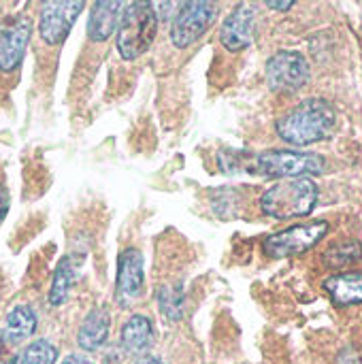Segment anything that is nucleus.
<instances>
[{
    "mask_svg": "<svg viewBox=\"0 0 362 364\" xmlns=\"http://www.w3.org/2000/svg\"><path fill=\"white\" fill-rule=\"evenodd\" d=\"M337 126V109L326 98H305L275 124L277 136L290 145L305 147L326 141Z\"/></svg>",
    "mask_w": 362,
    "mask_h": 364,
    "instance_id": "nucleus-1",
    "label": "nucleus"
},
{
    "mask_svg": "<svg viewBox=\"0 0 362 364\" xmlns=\"http://www.w3.org/2000/svg\"><path fill=\"white\" fill-rule=\"evenodd\" d=\"M320 198L318 183L312 177H292L273 183L260 196V209L273 220H292L309 215Z\"/></svg>",
    "mask_w": 362,
    "mask_h": 364,
    "instance_id": "nucleus-2",
    "label": "nucleus"
},
{
    "mask_svg": "<svg viewBox=\"0 0 362 364\" xmlns=\"http://www.w3.org/2000/svg\"><path fill=\"white\" fill-rule=\"evenodd\" d=\"M158 32V15L154 2H130L117 26V51L124 60L143 55Z\"/></svg>",
    "mask_w": 362,
    "mask_h": 364,
    "instance_id": "nucleus-3",
    "label": "nucleus"
},
{
    "mask_svg": "<svg viewBox=\"0 0 362 364\" xmlns=\"http://www.w3.org/2000/svg\"><path fill=\"white\" fill-rule=\"evenodd\" d=\"M326 171V160L314 151H292V149H267L262 154H252L250 173L265 177H312Z\"/></svg>",
    "mask_w": 362,
    "mask_h": 364,
    "instance_id": "nucleus-4",
    "label": "nucleus"
},
{
    "mask_svg": "<svg viewBox=\"0 0 362 364\" xmlns=\"http://www.w3.org/2000/svg\"><path fill=\"white\" fill-rule=\"evenodd\" d=\"M331 230V224L326 220H314L307 224H297L286 230H280L275 235H269L262 241V250L271 258H290L301 256L316 247Z\"/></svg>",
    "mask_w": 362,
    "mask_h": 364,
    "instance_id": "nucleus-5",
    "label": "nucleus"
},
{
    "mask_svg": "<svg viewBox=\"0 0 362 364\" xmlns=\"http://www.w3.org/2000/svg\"><path fill=\"white\" fill-rule=\"evenodd\" d=\"M267 81L269 87L282 94L299 92L309 81V64L303 53L282 49L273 53L267 62Z\"/></svg>",
    "mask_w": 362,
    "mask_h": 364,
    "instance_id": "nucleus-6",
    "label": "nucleus"
},
{
    "mask_svg": "<svg viewBox=\"0 0 362 364\" xmlns=\"http://www.w3.org/2000/svg\"><path fill=\"white\" fill-rule=\"evenodd\" d=\"M218 9L213 2H181L171 23V41L175 47H190L215 21Z\"/></svg>",
    "mask_w": 362,
    "mask_h": 364,
    "instance_id": "nucleus-7",
    "label": "nucleus"
},
{
    "mask_svg": "<svg viewBox=\"0 0 362 364\" xmlns=\"http://www.w3.org/2000/svg\"><path fill=\"white\" fill-rule=\"evenodd\" d=\"M83 2H43L41 6V21L38 32L47 45H62L68 36L73 23L77 21L79 13L83 11Z\"/></svg>",
    "mask_w": 362,
    "mask_h": 364,
    "instance_id": "nucleus-8",
    "label": "nucleus"
},
{
    "mask_svg": "<svg viewBox=\"0 0 362 364\" xmlns=\"http://www.w3.org/2000/svg\"><path fill=\"white\" fill-rule=\"evenodd\" d=\"M32 36V23L26 17H9L0 23V70L13 73Z\"/></svg>",
    "mask_w": 362,
    "mask_h": 364,
    "instance_id": "nucleus-9",
    "label": "nucleus"
},
{
    "mask_svg": "<svg viewBox=\"0 0 362 364\" xmlns=\"http://www.w3.org/2000/svg\"><path fill=\"white\" fill-rule=\"evenodd\" d=\"M256 30V13L250 4H239L220 30V41L228 51H241L252 45Z\"/></svg>",
    "mask_w": 362,
    "mask_h": 364,
    "instance_id": "nucleus-10",
    "label": "nucleus"
},
{
    "mask_svg": "<svg viewBox=\"0 0 362 364\" xmlns=\"http://www.w3.org/2000/svg\"><path fill=\"white\" fill-rule=\"evenodd\" d=\"M143 256L139 250L128 247L117 260V301L119 305H130L143 288Z\"/></svg>",
    "mask_w": 362,
    "mask_h": 364,
    "instance_id": "nucleus-11",
    "label": "nucleus"
},
{
    "mask_svg": "<svg viewBox=\"0 0 362 364\" xmlns=\"http://www.w3.org/2000/svg\"><path fill=\"white\" fill-rule=\"evenodd\" d=\"M126 4L124 2H109V0H98L92 6L90 19H87V36L94 43L107 41L119 26V19L124 15Z\"/></svg>",
    "mask_w": 362,
    "mask_h": 364,
    "instance_id": "nucleus-12",
    "label": "nucleus"
},
{
    "mask_svg": "<svg viewBox=\"0 0 362 364\" xmlns=\"http://www.w3.org/2000/svg\"><path fill=\"white\" fill-rule=\"evenodd\" d=\"M324 290L337 307L362 305V271H344L331 275L324 282Z\"/></svg>",
    "mask_w": 362,
    "mask_h": 364,
    "instance_id": "nucleus-13",
    "label": "nucleus"
},
{
    "mask_svg": "<svg viewBox=\"0 0 362 364\" xmlns=\"http://www.w3.org/2000/svg\"><path fill=\"white\" fill-rule=\"evenodd\" d=\"M81 267H83V256L81 254L64 256L58 262L55 273H53V282H51V290H49V305L51 307H60V305L66 303L68 292H70Z\"/></svg>",
    "mask_w": 362,
    "mask_h": 364,
    "instance_id": "nucleus-14",
    "label": "nucleus"
},
{
    "mask_svg": "<svg viewBox=\"0 0 362 364\" xmlns=\"http://www.w3.org/2000/svg\"><path fill=\"white\" fill-rule=\"evenodd\" d=\"M109 328H111L109 311L102 309V307L92 309V311L85 316V320L81 322V326H79V333H77V343H79V348L85 350V352L98 350V348L107 341Z\"/></svg>",
    "mask_w": 362,
    "mask_h": 364,
    "instance_id": "nucleus-15",
    "label": "nucleus"
},
{
    "mask_svg": "<svg viewBox=\"0 0 362 364\" xmlns=\"http://www.w3.org/2000/svg\"><path fill=\"white\" fill-rule=\"evenodd\" d=\"M36 324H38L36 311L30 305H17V307H13L9 311L6 322H4V331H0V333L15 348L21 341H26L28 337L34 335Z\"/></svg>",
    "mask_w": 362,
    "mask_h": 364,
    "instance_id": "nucleus-16",
    "label": "nucleus"
},
{
    "mask_svg": "<svg viewBox=\"0 0 362 364\" xmlns=\"http://www.w3.org/2000/svg\"><path fill=\"white\" fill-rule=\"evenodd\" d=\"M122 348L128 354H143L151 348L154 343V326L149 322V318L145 316H132L124 328H122V337H119Z\"/></svg>",
    "mask_w": 362,
    "mask_h": 364,
    "instance_id": "nucleus-17",
    "label": "nucleus"
},
{
    "mask_svg": "<svg viewBox=\"0 0 362 364\" xmlns=\"http://www.w3.org/2000/svg\"><path fill=\"white\" fill-rule=\"evenodd\" d=\"M362 260V243L356 239H341L326 247L322 262L331 271H341L348 267H354Z\"/></svg>",
    "mask_w": 362,
    "mask_h": 364,
    "instance_id": "nucleus-18",
    "label": "nucleus"
},
{
    "mask_svg": "<svg viewBox=\"0 0 362 364\" xmlns=\"http://www.w3.org/2000/svg\"><path fill=\"white\" fill-rule=\"evenodd\" d=\"M58 360V350L53 343H49L47 339H38L34 343H30L21 356H19V364H55Z\"/></svg>",
    "mask_w": 362,
    "mask_h": 364,
    "instance_id": "nucleus-19",
    "label": "nucleus"
},
{
    "mask_svg": "<svg viewBox=\"0 0 362 364\" xmlns=\"http://www.w3.org/2000/svg\"><path fill=\"white\" fill-rule=\"evenodd\" d=\"M158 305L160 311L169 318V320H181L183 311H186V299L181 296V292L177 288L171 286H162L158 290Z\"/></svg>",
    "mask_w": 362,
    "mask_h": 364,
    "instance_id": "nucleus-20",
    "label": "nucleus"
},
{
    "mask_svg": "<svg viewBox=\"0 0 362 364\" xmlns=\"http://www.w3.org/2000/svg\"><path fill=\"white\" fill-rule=\"evenodd\" d=\"M17 360H19V356H17L15 348L0 333V364H17Z\"/></svg>",
    "mask_w": 362,
    "mask_h": 364,
    "instance_id": "nucleus-21",
    "label": "nucleus"
},
{
    "mask_svg": "<svg viewBox=\"0 0 362 364\" xmlns=\"http://www.w3.org/2000/svg\"><path fill=\"white\" fill-rule=\"evenodd\" d=\"M335 364H362V358L358 352L354 350H344L339 356H337V363Z\"/></svg>",
    "mask_w": 362,
    "mask_h": 364,
    "instance_id": "nucleus-22",
    "label": "nucleus"
},
{
    "mask_svg": "<svg viewBox=\"0 0 362 364\" xmlns=\"http://www.w3.org/2000/svg\"><path fill=\"white\" fill-rule=\"evenodd\" d=\"M267 6L269 9H275V11H288V9L294 6V2L292 0H288V2H267Z\"/></svg>",
    "mask_w": 362,
    "mask_h": 364,
    "instance_id": "nucleus-23",
    "label": "nucleus"
},
{
    "mask_svg": "<svg viewBox=\"0 0 362 364\" xmlns=\"http://www.w3.org/2000/svg\"><path fill=\"white\" fill-rule=\"evenodd\" d=\"M62 364H94V363H92V360H87V358H83V356H79V354H73V356H66Z\"/></svg>",
    "mask_w": 362,
    "mask_h": 364,
    "instance_id": "nucleus-24",
    "label": "nucleus"
},
{
    "mask_svg": "<svg viewBox=\"0 0 362 364\" xmlns=\"http://www.w3.org/2000/svg\"><path fill=\"white\" fill-rule=\"evenodd\" d=\"M6 207H9V196H6V192L2 190V186H0V220H2L4 213H6Z\"/></svg>",
    "mask_w": 362,
    "mask_h": 364,
    "instance_id": "nucleus-25",
    "label": "nucleus"
},
{
    "mask_svg": "<svg viewBox=\"0 0 362 364\" xmlns=\"http://www.w3.org/2000/svg\"><path fill=\"white\" fill-rule=\"evenodd\" d=\"M137 364H164L162 360H158V358H154V356H145V358H141Z\"/></svg>",
    "mask_w": 362,
    "mask_h": 364,
    "instance_id": "nucleus-26",
    "label": "nucleus"
}]
</instances>
